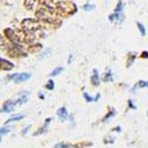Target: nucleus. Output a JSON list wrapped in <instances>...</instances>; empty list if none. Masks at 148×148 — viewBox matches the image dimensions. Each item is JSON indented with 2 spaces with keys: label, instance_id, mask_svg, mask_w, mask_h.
I'll use <instances>...</instances> for the list:
<instances>
[{
  "label": "nucleus",
  "instance_id": "3",
  "mask_svg": "<svg viewBox=\"0 0 148 148\" xmlns=\"http://www.w3.org/2000/svg\"><path fill=\"white\" fill-rule=\"evenodd\" d=\"M17 102H13V101H6L1 108V113H12L14 110V107H16Z\"/></svg>",
  "mask_w": 148,
  "mask_h": 148
},
{
  "label": "nucleus",
  "instance_id": "5",
  "mask_svg": "<svg viewBox=\"0 0 148 148\" xmlns=\"http://www.w3.org/2000/svg\"><path fill=\"white\" fill-rule=\"evenodd\" d=\"M57 115H58V117H59V120H60V121H64V120H66V119H68L69 113H68V110H66V108H65V107H62V108H59V109H58Z\"/></svg>",
  "mask_w": 148,
  "mask_h": 148
},
{
  "label": "nucleus",
  "instance_id": "11",
  "mask_svg": "<svg viewBox=\"0 0 148 148\" xmlns=\"http://www.w3.org/2000/svg\"><path fill=\"white\" fill-rule=\"evenodd\" d=\"M116 115V112H115V109H112V110H110V112L102 119V122H106V121H108L109 119H112V117H114Z\"/></svg>",
  "mask_w": 148,
  "mask_h": 148
},
{
  "label": "nucleus",
  "instance_id": "10",
  "mask_svg": "<svg viewBox=\"0 0 148 148\" xmlns=\"http://www.w3.org/2000/svg\"><path fill=\"white\" fill-rule=\"evenodd\" d=\"M24 119V115L23 114H18V115H12L7 121L6 123H10V122H13V121H19V120H23Z\"/></svg>",
  "mask_w": 148,
  "mask_h": 148
},
{
  "label": "nucleus",
  "instance_id": "18",
  "mask_svg": "<svg viewBox=\"0 0 148 148\" xmlns=\"http://www.w3.org/2000/svg\"><path fill=\"white\" fill-rule=\"evenodd\" d=\"M136 84L139 88H148V82H146V81H139Z\"/></svg>",
  "mask_w": 148,
  "mask_h": 148
},
{
  "label": "nucleus",
  "instance_id": "14",
  "mask_svg": "<svg viewBox=\"0 0 148 148\" xmlns=\"http://www.w3.org/2000/svg\"><path fill=\"white\" fill-rule=\"evenodd\" d=\"M11 130H12V127H10V126H5V127H3V128H1V130H0V134H1V138L4 136V135L8 134Z\"/></svg>",
  "mask_w": 148,
  "mask_h": 148
},
{
  "label": "nucleus",
  "instance_id": "16",
  "mask_svg": "<svg viewBox=\"0 0 148 148\" xmlns=\"http://www.w3.org/2000/svg\"><path fill=\"white\" fill-rule=\"evenodd\" d=\"M55 148H73V147L68 145V143H64V142H59V143H57L55 146Z\"/></svg>",
  "mask_w": 148,
  "mask_h": 148
},
{
  "label": "nucleus",
  "instance_id": "20",
  "mask_svg": "<svg viewBox=\"0 0 148 148\" xmlns=\"http://www.w3.org/2000/svg\"><path fill=\"white\" fill-rule=\"evenodd\" d=\"M135 57H136V55H135V53H130V58L128 59V66H130L132 64H133V62H134V59H135Z\"/></svg>",
  "mask_w": 148,
  "mask_h": 148
},
{
  "label": "nucleus",
  "instance_id": "9",
  "mask_svg": "<svg viewBox=\"0 0 148 148\" xmlns=\"http://www.w3.org/2000/svg\"><path fill=\"white\" fill-rule=\"evenodd\" d=\"M13 66H14V64H12L11 62H8V60H6V59L1 58V70L7 71V70L13 69Z\"/></svg>",
  "mask_w": 148,
  "mask_h": 148
},
{
  "label": "nucleus",
  "instance_id": "15",
  "mask_svg": "<svg viewBox=\"0 0 148 148\" xmlns=\"http://www.w3.org/2000/svg\"><path fill=\"white\" fill-rule=\"evenodd\" d=\"M45 88H46L47 90H53V89H55V82H53L52 79H50V81H49V82L46 83Z\"/></svg>",
  "mask_w": 148,
  "mask_h": 148
},
{
  "label": "nucleus",
  "instance_id": "19",
  "mask_svg": "<svg viewBox=\"0 0 148 148\" xmlns=\"http://www.w3.org/2000/svg\"><path fill=\"white\" fill-rule=\"evenodd\" d=\"M138 27H139V30H140L141 34H142V36H145V34H146V30H145V26L142 25L141 23H138Z\"/></svg>",
  "mask_w": 148,
  "mask_h": 148
},
{
  "label": "nucleus",
  "instance_id": "21",
  "mask_svg": "<svg viewBox=\"0 0 148 148\" xmlns=\"http://www.w3.org/2000/svg\"><path fill=\"white\" fill-rule=\"evenodd\" d=\"M30 128H31V125H29V126H26L25 128H24V129L21 130V134H23V135H26V134L29 133V130H30Z\"/></svg>",
  "mask_w": 148,
  "mask_h": 148
},
{
  "label": "nucleus",
  "instance_id": "26",
  "mask_svg": "<svg viewBox=\"0 0 148 148\" xmlns=\"http://www.w3.org/2000/svg\"><path fill=\"white\" fill-rule=\"evenodd\" d=\"M38 97L40 98V100H44V98H45V96H44V94H42V92H39V94H38Z\"/></svg>",
  "mask_w": 148,
  "mask_h": 148
},
{
  "label": "nucleus",
  "instance_id": "30",
  "mask_svg": "<svg viewBox=\"0 0 148 148\" xmlns=\"http://www.w3.org/2000/svg\"><path fill=\"white\" fill-rule=\"evenodd\" d=\"M113 130H114V132H119V133H120V132H121V127H116V128H114Z\"/></svg>",
  "mask_w": 148,
  "mask_h": 148
},
{
  "label": "nucleus",
  "instance_id": "23",
  "mask_svg": "<svg viewBox=\"0 0 148 148\" xmlns=\"http://www.w3.org/2000/svg\"><path fill=\"white\" fill-rule=\"evenodd\" d=\"M128 107H129L130 109H136V107L134 106V103H133V101H132V100H129V101H128Z\"/></svg>",
  "mask_w": 148,
  "mask_h": 148
},
{
  "label": "nucleus",
  "instance_id": "24",
  "mask_svg": "<svg viewBox=\"0 0 148 148\" xmlns=\"http://www.w3.org/2000/svg\"><path fill=\"white\" fill-rule=\"evenodd\" d=\"M47 53H50V49H47V50H46V51H45V52H44L39 58H44V57H46V56H47Z\"/></svg>",
  "mask_w": 148,
  "mask_h": 148
},
{
  "label": "nucleus",
  "instance_id": "31",
  "mask_svg": "<svg viewBox=\"0 0 148 148\" xmlns=\"http://www.w3.org/2000/svg\"><path fill=\"white\" fill-rule=\"evenodd\" d=\"M71 60H72V56L70 55V56H69V59H68V63H69V64L71 63Z\"/></svg>",
  "mask_w": 148,
  "mask_h": 148
},
{
  "label": "nucleus",
  "instance_id": "13",
  "mask_svg": "<svg viewBox=\"0 0 148 148\" xmlns=\"http://www.w3.org/2000/svg\"><path fill=\"white\" fill-rule=\"evenodd\" d=\"M63 70H64V69H63V68H62V66H57V68H56L55 70H52V72L50 73V76H51V77L58 76V75H59V73H60L62 71H63Z\"/></svg>",
  "mask_w": 148,
  "mask_h": 148
},
{
  "label": "nucleus",
  "instance_id": "7",
  "mask_svg": "<svg viewBox=\"0 0 148 148\" xmlns=\"http://www.w3.org/2000/svg\"><path fill=\"white\" fill-rule=\"evenodd\" d=\"M51 121H52V119H51V117H47V119L45 120V123H44V126H43V127H42V128H40V129H39L38 132H36V133L33 134L34 136H37V135H40L42 133H45V132H46V129H47V127H49V123H50Z\"/></svg>",
  "mask_w": 148,
  "mask_h": 148
},
{
  "label": "nucleus",
  "instance_id": "25",
  "mask_svg": "<svg viewBox=\"0 0 148 148\" xmlns=\"http://www.w3.org/2000/svg\"><path fill=\"white\" fill-rule=\"evenodd\" d=\"M92 8H94V6H91V5H90V6H89V5H85V6H84V10H85V11H89V10H92Z\"/></svg>",
  "mask_w": 148,
  "mask_h": 148
},
{
  "label": "nucleus",
  "instance_id": "4",
  "mask_svg": "<svg viewBox=\"0 0 148 148\" xmlns=\"http://www.w3.org/2000/svg\"><path fill=\"white\" fill-rule=\"evenodd\" d=\"M29 96H30V91H27V90L21 91V92L19 94V97H18V103H19V104L26 103L27 100H29Z\"/></svg>",
  "mask_w": 148,
  "mask_h": 148
},
{
  "label": "nucleus",
  "instance_id": "2",
  "mask_svg": "<svg viewBox=\"0 0 148 148\" xmlns=\"http://www.w3.org/2000/svg\"><path fill=\"white\" fill-rule=\"evenodd\" d=\"M31 78V73L29 72H18V75L13 79L14 83H21V82H26Z\"/></svg>",
  "mask_w": 148,
  "mask_h": 148
},
{
  "label": "nucleus",
  "instance_id": "17",
  "mask_svg": "<svg viewBox=\"0 0 148 148\" xmlns=\"http://www.w3.org/2000/svg\"><path fill=\"white\" fill-rule=\"evenodd\" d=\"M83 96L85 98V101L87 102H95V97H91L88 95V92H83Z\"/></svg>",
  "mask_w": 148,
  "mask_h": 148
},
{
  "label": "nucleus",
  "instance_id": "28",
  "mask_svg": "<svg viewBox=\"0 0 148 148\" xmlns=\"http://www.w3.org/2000/svg\"><path fill=\"white\" fill-rule=\"evenodd\" d=\"M114 19H115V14L109 16V20H110V21H114Z\"/></svg>",
  "mask_w": 148,
  "mask_h": 148
},
{
  "label": "nucleus",
  "instance_id": "27",
  "mask_svg": "<svg viewBox=\"0 0 148 148\" xmlns=\"http://www.w3.org/2000/svg\"><path fill=\"white\" fill-rule=\"evenodd\" d=\"M100 97H101V95H100V94H97V95L95 96V102H97L98 100H100Z\"/></svg>",
  "mask_w": 148,
  "mask_h": 148
},
{
  "label": "nucleus",
  "instance_id": "8",
  "mask_svg": "<svg viewBox=\"0 0 148 148\" xmlns=\"http://www.w3.org/2000/svg\"><path fill=\"white\" fill-rule=\"evenodd\" d=\"M5 34H7L8 39H11V40H14V42H17V40H18V37H17V33H16V31H14V30H12V29H7V30H5Z\"/></svg>",
  "mask_w": 148,
  "mask_h": 148
},
{
  "label": "nucleus",
  "instance_id": "12",
  "mask_svg": "<svg viewBox=\"0 0 148 148\" xmlns=\"http://www.w3.org/2000/svg\"><path fill=\"white\" fill-rule=\"evenodd\" d=\"M103 81L104 82H113L114 81V77H113V73H112V71H107V73H106V77L103 78Z\"/></svg>",
  "mask_w": 148,
  "mask_h": 148
},
{
  "label": "nucleus",
  "instance_id": "29",
  "mask_svg": "<svg viewBox=\"0 0 148 148\" xmlns=\"http://www.w3.org/2000/svg\"><path fill=\"white\" fill-rule=\"evenodd\" d=\"M142 57H143V58H148V52L143 51V52H142Z\"/></svg>",
  "mask_w": 148,
  "mask_h": 148
},
{
  "label": "nucleus",
  "instance_id": "6",
  "mask_svg": "<svg viewBox=\"0 0 148 148\" xmlns=\"http://www.w3.org/2000/svg\"><path fill=\"white\" fill-rule=\"evenodd\" d=\"M92 76H91V83H92V85L94 87H98L100 85V75H98V71H97V69H94L92 70Z\"/></svg>",
  "mask_w": 148,
  "mask_h": 148
},
{
  "label": "nucleus",
  "instance_id": "32",
  "mask_svg": "<svg viewBox=\"0 0 148 148\" xmlns=\"http://www.w3.org/2000/svg\"><path fill=\"white\" fill-rule=\"evenodd\" d=\"M147 116H148V113H147Z\"/></svg>",
  "mask_w": 148,
  "mask_h": 148
},
{
  "label": "nucleus",
  "instance_id": "1",
  "mask_svg": "<svg viewBox=\"0 0 148 148\" xmlns=\"http://www.w3.org/2000/svg\"><path fill=\"white\" fill-rule=\"evenodd\" d=\"M23 29L25 30V32L29 36H33L37 30L40 29V25L37 21H34L33 19H25L23 21Z\"/></svg>",
  "mask_w": 148,
  "mask_h": 148
},
{
  "label": "nucleus",
  "instance_id": "22",
  "mask_svg": "<svg viewBox=\"0 0 148 148\" xmlns=\"http://www.w3.org/2000/svg\"><path fill=\"white\" fill-rule=\"evenodd\" d=\"M123 6V3H119V5H117V7H116V11L115 12H122V7Z\"/></svg>",
  "mask_w": 148,
  "mask_h": 148
}]
</instances>
